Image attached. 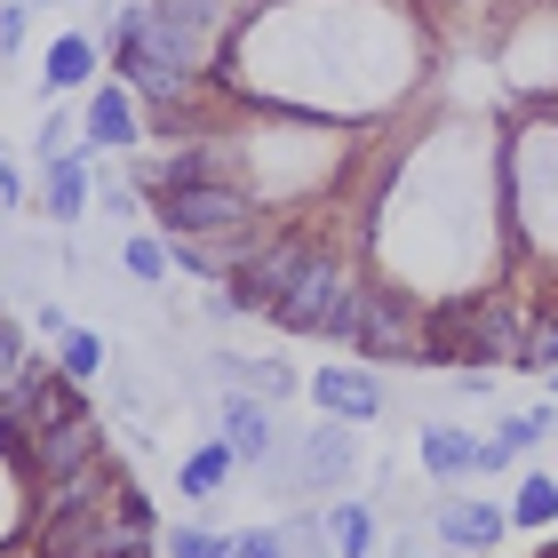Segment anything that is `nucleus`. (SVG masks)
I'll use <instances>...</instances> for the list:
<instances>
[{
  "instance_id": "nucleus-24",
  "label": "nucleus",
  "mask_w": 558,
  "mask_h": 558,
  "mask_svg": "<svg viewBox=\"0 0 558 558\" xmlns=\"http://www.w3.org/2000/svg\"><path fill=\"white\" fill-rule=\"evenodd\" d=\"M57 367L72 375V384H88V375L105 367V343H96V336H64V351H57Z\"/></svg>"
},
{
  "instance_id": "nucleus-9",
  "label": "nucleus",
  "mask_w": 558,
  "mask_h": 558,
  "mask_svg": "<svg viewBox=\"0 0 558 558\" xmlns=\"http://www.w3.org/2000/svg\"><path fill=\"white\" fill-rule=\"evenodd\" d=\"M351 343L367 360H423V327L399 303H367V295H360V319H351Z\"/></svg>"
},
{
  "instance_id": "nucleus-27",
  "label": "nucleus",
  "mask_w": 558,
  "mask_h": 558,
  "mask_svg": "<svg viewBox=\"0 0 558 558\" xmlns=\"http://www.w3.org/2000/svg\"><path fill=\"white\" fill-rule=\"evenodd\" d=\"M168 550H175V558H232V543H223V535H199V526H184Z\"/></svg>"
},
{
  "instance_id": "nucleus-13",
  "label": "nucleus",
  "mask_w": 558,
  "mask_h": 558,
  "mask_svg": "<svg viewBox=\"0 0 558 558\" xmlns=\"http://www.w3.org/2000/svg\"><path fill=\"white\" fill-rule=\"evenodd\" d=\"M423 360L439 367H478V327H471V303H439L423 319Z\"/></svg>"
},
{
  "instance_id": "nucleus-25",
  "label": "nucleus",
  "mask_w": 558,
  "mask_h": 558,
  "mask_svg": "<svg viewBox=\"0 0 558 558\" xmlns=\"http://www.w3.org/2000/svg\"><path fill=\"white\" fill-rule=\"evenodd\" d=\"M175 264H184L192 279H223V264H232V256H216L208 240H192V232H184V240H175Z\"/></svg>"
},
{
  "instance_id": "nucleus-17",
  "label": "nucleus",
  "mask_w": 558,
  "mask_h": 558,
  "mask_svg": "<svg viewBox=\"0 0 558 558\" xmlns=\"http://www.w3.org/2000/svg\"><path fill=\"white\" fill-rule=\"evenodd\" d=\"M216 367L232 375L240 391H264V399H279V391H295V375H288V360H232V351H223Z\"/></svg>"
},
{
  "instance_id": "nucleus-5",
  "label": "nucleus",
  "mask_w": 558,
  "mask_h": 558,
  "mask_svg": "<svg viewBox=\"0 0 558 558\" xmlns=\"http://www.w3.org/2000/svg\"><path fill=\"white\" fill-rule=\"evenodd\" d=\"M120 72H129V88H144L151 105H184V96H192V64L175 57L144 16L120 24Z\"/></svg>"
},
{
  "instance_id": "nucleus-8",
  "label": "nucleus",
  "mask_w": 558,
  "mask_h": 558,
  "mask_svg": "<svg viewBox=\"0 0 558 558\" xmlns=\"http://www.w3.org/2000/svg\"><path fill=\"white\" fill-rule=\"evenodd\" d=\"M96 447H105V439H96V423H88V408H81V415H64V423H48V430H40V439H33V447H24V463H33V471L48 478V487H64V478H72V471H88V463H96Z\"/></svg>"
},
{
  "instance_id": "nucleus-15",
  "label": "nucleus",
  "mask_w": 558,
  "mask_h": 558,
  "mask_svg": "<svg viewBox=\"0 0 558 558\" xmlns=\"http://www.w3.org/2000/svg\"><path fill=\"white\" fill-rule=\"evenodd\" d=\"M423 471H430V478L478 471V439H471V430H454V423H430V430H423Z\"/></svg>"
},
{
  "instance_id": "nucleus-3",
  "label": "nucleus",
  "mask_w": 558,
  "mask_h": 558,
  "mask_svg": "<svg viewBox=\"0 0 558 558\" xmlns=\"http://www.w3.org/2000/svg\"><path fill=\"white\" fill-rule=\"evenodd\" d=\"M64 415H81V391H72V375H64V367H33V360H24V367H16V384H9V399H0V447L24 454L48 423H64Z\"/></svg>"
},
{
  "instance_id": "nucleus-26",
  "label": "nucleus",
  "mask_w": 558,
  "mask_h": 558,
  "mask_svg": "<svg viewBox=\"0 0 558 558\" xmlns=\"http://www.w3.org/2000/svg\"><path fill=\"white\" fill-rule=\"evenodd\" d=\"M519 367H558V319L535 312V336H526V360Z\"/></svg>"
},
{
  "instance_id": "nucleus-11",
  "label": "nucleus",
  "mask_w": 558,
  "mask_h": 558,
  "mask_svg": "<svg viewBox=\"0 0 558 558\" xmlns=\"http://www.w3.org/2000/svg\"><path fill=\"white\" fill-rule=\"evenodd\" d=\"M144 24H151V33H160L175 57L199 72V48H208V33H216V9H208V0H151Z\"/></svg>"
},
{
  "instance_id": "nucleus-19",
  "label": "nucleus",
  "mask_w": 558,
  "mask_h": 558,
  "mask_svg": "<svg viewBox=\"0 0 558 558\" xmlns=\"http://www.w3.org/2000/svg\"><path fill=\"white\" fill-rule=\"evenodd\" d=\"M327 526H336V550H343V558H367V543H375L367 502H336V511H327Z\"/></svg>"
},
{
  "instance_id": "nucleus-12",
  "label": "nucleus",
  "mask_w": 558,
  "mask_h": 558,
  "mask_svg": "<svg viewBox=\"0 0 558 558\" xmlns=\"http://www.w3.org/2000/svg\"><path fill=\"white\" fill-rule=\"evenodd\" d=\"M502 535H511V511H502V502L463 495V502H447V511H439V543L447 550H495Z\"/></svg>"
},
{
  "instance_id": "nucleus-14",
  "label": "nucleus",
  "mask_w": 558,
  "mask_h": 558,
  "mask_svg": "<svg viewBox=\"0 0 558 558\" xmlns=\"http://www.w3.org/2000/svg\"><path fill=\"white\" fill-rule=\"evenodd\" d=\"M295 478L303 487H327V478H351V430L327 415L312 439H303V463H295Z\"/></svg>"
},
{
  "instance_id": "nucleus-1",
  "label": "nucleus",
  "mask_w": 558,
  "mask_h": 558,
  "mask_svg": "<svg viewBox=\"0 0 558 558\" xmlns=\"http://www.w3.org/2000/svg\"><path fill=\"white\" fill-rule=\"evenodd\" d=\"M112 495H120V478H112L105 454H96L88 471H72L57 487V502H48V519H40V558L96 550V535H105V519H112Z\"/></svg>"
},
{
  "instance_id": "nucleus-34",
  "label": "nucleus",
  "mask_w": 558,
  "mask_h": 558,
  "mask_svg": "<svg viewBox=\"0 0 558 558\" xmlns=\"http://www.w3.org/2000/svg\"><path fill=\"white\" fill-rule=\"evenodd\" d=\"M550 319H558V303H550Z\"/></svg>"
},
{
  "instance_id": "nucleus-20",
  "label": "nucleus",
  "mask_w": 558,
  "mask_h": 558,
  "mask_svg": "<svg viewBox=\"0 0 558 558\" xmlns=\"http://www.w3.org/2000/svg\"><path fill=\"white\" fill-rule=\"evenodd\" d=\"M88 72H96V57H88V40H57V48H48V88H81L88 81Z\"/></svg>"
},
{
  "instance_id": "nucleus-30",
  "label": "nucleus",
  "mask_w": 558,
  "mask_h": 558,
  "mask_svg": "<svg viewBox=\"0 0 558 558\" xmlns=\"http://www.w3.org/2000/svg\"><path fill=\"white\" fill-rule=\"evenodd\" d=\"M16 367H24V336H16L9 319H0V375H16Z\"/></svg>"
},
{
  "instance_id": "nucleus-18",
  "label": "nucleus",
  "mask_w": 558,
  "mask_h": 558,
  "mask_svg": "<svg viewBox=\"0 0 558 558\" xmlns=\"http://www.w3.org/2000/svg\"><path fill=\"white\" fill-rule=\"evenodd\" d=\"M88 208V168L81 160H48V216H81Z\"/></svg>"
},
{
  "instance_id": "nucleus-16",
  "label": "nucleus",
  "mask_w": 558,
  "mask_h": 558,
  "mask_svg": "<svg viewBox=\"0 0 558 558\" xmlns=\"http://www.w3.org/2000/svg\"><path fill=\"white\" fill-rule=\"evenodd\" d=\"M223 447L247 454V463H271V415L256 399H232V408H223Z\"/></svg>"
},
{
  "instance_id": "nucleus-29",
  "label": "nucleus",
  "mask_w": 558,
  "mask_h": 558,
  "mask_svg": "<svg viewBox=\"0 0 558 558\" xmlns=\"http://www.w3.org/2000/svg\"><path fill=\"white\" fill-rule=\"evenodd\" d=\"M232 558H288V543H279V535H264V526H256V535H240V543H232Z\"/></svg>"
},
{
  "instance_id": "nucleus-22",
  "label": "nucleus",
  "mask_w": 558,
  "mask_h": 558,
  "mask_svg": "<svg viewBox=\"0 0 558 558\" xmlns=\"http://www.w3.org/2000/svg\"><path fill=\"white\" fill-rule=\"evenodd\" d=\"M511 519H519V526H550V519H558V487H550V478H519Z\"/></svg>"
},
{
  "instance_id": "nucleus-28",
  "label": "nucleus",
  "mask_w": 558,
  "mask_h": 558,
  "mask_svg": "<svg viewBox=\"0 0 558 558\" xmlns=\"http://www.w3.org/2000/svg\"><path fill=\"white\" fill-rule=\"evenodd\" d=\"M120 264H129L136 279H160V271H168V256H160L151 240H129V247H120Z\"/></svg>"
},
{
  "instance_id": "nucleus-33",
  "label": "nucleus",
  "mask_w": 558,
  "mask_h": 558,
  "mask_svg": "<svg viewBox=\"0 0 558 558\" xmlns=\"http://www.w3.org/2000/svg\"><path fill=\"white\" fill-rule=\"evenodd\" d=\"M550 391H558V367H550Z\"/></svg>"
},
{
  "instance_id": "nucleus-32",
  "label": "nucleus",
  "mask_w": 558,
  "mask_h": 558,
  "mask_svg": "<svg viewBox=\"0 0 558 558\" xmlns=\"http://www.w3.org/2000/svg\"><path fill=\"white\" fill-rule=\"evenodd\" d=\"M0 199H16V168H0Z\"/></svg>"
},
{
  "instance_id": "nucleus-2",
  "label": "nucleus",
  "mask_w": 558,
  "mask_h": 558,
  "mask_svg": "<svg viewBox=\"0 0 558 558\" xmlns=\"http://www.w3.org/2000/svg\"><path fill=\"white\" fill-rule=\"evenodd\" d=\"M279 327H295V336H351V319H360V288H351V271L336 256H312L295 271V288L279 295Z\"/></svg>"
},
{
  "instance_id": "nucleus-6",
  "label": "nucleus",
  "mask_w": 558,
  "mask_h": 558,
  "mask_svg": "<svg viewBox=\"0 0 558 558\" xmlns=\"http://www.w3.org/2000/svg\"><path fill=\"white\" fill-rule=\"evenodd\" d=\"M312 256H319L312 240H271V247H256V256H240L232 303H240V312H279V295L295 288V271L312 264Z\"/></svg>"
},
{
  "instance_id": "nucleus-23",
  "label": "nucleus",
  "mask_w": 558,
  "mask_h": 558,
  "mask_svg": "<svg viewBox=\"0 0 558 558\" xmlns=\"http://www.w3.org/2000/svg\"><path fill=\"white\" fill-rule=\"evenodd\" d=\"M223 471H232V447H199L192 463H184V495H216Z\"/></svg>"
},
{
  "instance_id": "nucleus-4",
  "label": "nucleus",
  "mask_w": 558,
  "mask_h": 558,
  "mask_svg": "<svg viewBox=\"0 0 558 558\" xmlns=\"http://www.w3.org/2000/svg\"><path fill=\"white\" fill-rule=\"evenodd\" d=\"M160 216H168V232H192V240H240L256 223V199L208 175V184H168Z\"/></svg>"
},
{
  "instance_id": "nucleus-21",
  "label": "nucleus",
  "mask_w": 558,
  "mask_h": 558,
  "mask_svg": "<svg viewBox=\"0 0 558 558\" xmlns=\"http://www.w3.org/2000/svg\"><path fill=\"white\" fill-rule=\"evenodd\" d=\"M88 136H96V144H136V129H129V96H120V88H105V96H96Z\"/></svg>"
},
{
  "instance_id": "nucleus-35",
  "label": "nucleus",
  "mask_w": 558,
  "mask_h": 558,
  "mask_svg": "<svg viewBox=\"0 0 558 558\" xmlns=\"http://www.w3.org/2000/svg\"><path fill=\"white\" fill-rule=\"evenodd\" d=\"M550 558H558V550H550Z\"/></svg>"
},
{
  "instance_id": "nucleus-31",
  "label": "nucleus",
  "mask_w": 558,
  "mask_h": 558,
  "mask_svg": "<svg viewBox=\"0 0 558 558\" xmlns=\"http://www.w3.org/2000/svg\"><path fill=\"white\" fill-rule=\"evenodd\" d=\"M16 40H24V16H16V9H0V48H9V57H16Z\"/></svg>"
},
{
  "instance_id": "nucleus-7",
  "label": "nucleus",
  "mask_w": 558,
  "mask_h": 558,
  "mask_svg": "<svg viewBox=\"0 0 558 558\" xmlns=\"http://www.w3.org/2000/svg\"><path fill=\"white\" fill-rule=\"evenodd\" d=\"M471 327H478V367H519L526 336H535V312L519 295H487V303H471Z\"/></svg>"
},
{
  "instance_id": "nucleus-10",
  "label": "nucleus",
  "mask_w": 558,
  "mask_h": 558,
  "mask_svg": "<svg viewBox=\"0 0 558 558\" xmlns=\"http://www.w3.org/2000/svg\"><path fill=\"white\" fill-rule=\"evenodd\" d=\"M312 399H319V415H336V423H375L384 415V384H367V367H319Z\"/></svg>"
}]
</instances>
